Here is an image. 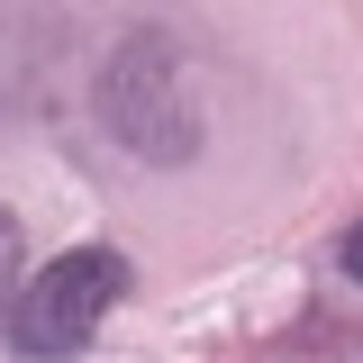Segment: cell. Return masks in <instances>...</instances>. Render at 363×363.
Segmentation results:
<instances>
[{
	"mask_svg": "<svg viewBox=\"0 0 363 363\" xmlns=\"http://www.w3.org/2000/svg\"><path fill=\"white\" fill-rule=\"evenodd\" d=\"M100 128L155 173L200 155V82H191V45L173 28H136L100 64Z\"/></svg>",
	"mask_w": 363,
	"mask_h": 363,
	"instance_id": "1",
	"label": "cell"
},
{
	"mask_svg": "<svg viewBox=\"0 0 363 363\" xmlns=\"http://www.w3.org/2000/svg\"><path fill=\"white\" fill-rule=\"evenodd\" d=\"M336 264H345V272H354V281H363V218L345 227V245H336Z\"/></svg>",
	"mask_w": 363,
	"mask_h": 363,
	"instance_id": "4",
	"label": "cell"
},
{
	"mask_svg": "<svg viewBox=\"0 0 363 363\" xmlns=\"http://www.w3.org/2000/svg\"><path fill=\"white\" fill-rule=\"evenodd\" d=\"M18 255H28V236H18L9 209H0V318H9V300H18Z\"/></svg>",
	"mask_w": 363,
	"mask_h": 363,
	"instance_id": "3",
	"label": "cell"
},
{
	"mask_svg": "<svg viewBox=\"0 0 363 363\" xmlns=\"http://www.w3.org/2000/svg\"><path fill=\"white\" fill-rule=\"evenodd\" d=\"M118 300H128V255L118 245H64L55 264H37V281H18L9 345L28 363H73L91 354V336L109 327Z\"/></svg>",
	"mask_w": 363,
	"mask_h": 363,
	"instance_id": "2",
	"label": "cell"
}]
</instances>
